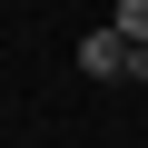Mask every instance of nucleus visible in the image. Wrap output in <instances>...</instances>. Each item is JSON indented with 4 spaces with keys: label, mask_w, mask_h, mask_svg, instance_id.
Instances as JSON below:
<instances>
[{
    "label": "nucleus",
    "mask_w": 148,
    "mask_h": 148,
    "mask_svg": "<svg viewBox=\"0 0 148 148\" xmlns=\"http://www.w3.org/2000/svg\"><path fill=\"white\" fill-rule=\"evenodd\" d=\"M79 69L89 79H128V40L119 30H79Z\"/></svg>",
    "instance_id": "f257e3e1"
},
{
    "label": "nucleus",
    "mask_w": 148,
    "mask_h": 148,
    "mask_svg": "<svg viewBox=\"0 0 148 148\" xmlns=\"http://www.w3.org/2000/svg\"><path fill=\"white\" fill-rule=\"evenodd\" d=\"M109 30H119L128 49H148V0H119V10H109Z\"/></svg>",
    "instance_id": "f03ea898"
},
{
    "label": "nucleus",
    "mask_w": 148,
    "mask_h": 148,
    "mask_svg": "<svg viewBox=\"0 0 148 148\" xmlns=\"http://www.w3.org/2000/svg\"><path fill=\"white\" fill-rule=\"evenodd\" d=\"M128 79H138V89H148V49H128Z\"/></svg>",
    "instance_id": "7ed1b4c3"
}]
</instances>
